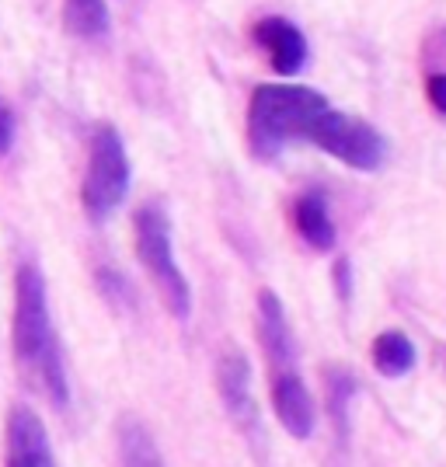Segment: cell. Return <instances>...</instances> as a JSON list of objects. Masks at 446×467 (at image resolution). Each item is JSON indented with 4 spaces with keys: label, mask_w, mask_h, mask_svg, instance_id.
I'll list each match as a JSON object with an SVG mask.
<instances>
[{
    "label": "cell",
    "mask_w": 446,
    "mask_h": 467,
    "mask_svg": "<svg viewBox=\"0 0 446 467\" xmlns=\"http://www.w3.org/2000/svg\"><path fill=\"white\" fill-rule=\"evenodd\" d=\"M293 223H296V234L317 248V252H328L335 248V223H331V213H328V202L321 199L317 192H307L296 199V206H293Z\"/></svg>",
    "instance_id": "cell-11"
},
{
    "label": "cell",
    "mask_w": 446,
    "mask_h": 467,
    "mask_svg": "<svg viewBox=\"0 0 446 467\" xmlns=\"http://www.w3.org/2000/svg\"><path fill=\"white\" fill-rule=\"evenodd\" d=\"M130 192V157L116 126H98L88 143V168L80 182V202L91 220H105Z\"/></svg>",
    "instance_id": "cell-4"
},
{
    "label": "cell",
    "mask_w": 446,
    "mask_h": 467,
    "mask_svg": "<svg viewBox=\"0 0 446 467\" xmlns=\"http://www.w3.org/2000/svg\"><path fill=\"white\" fill-rule=\"evenodd\" d=\"M63 28L88 42L105 39L109 36V4L105 0H63Z\"/></svg>",
    "instance_id": "cell-13"
},
{
    "label": "cell",
    "mask_w": 446,
    "mask_h": 467,
    "mask_svg": "<svg viewBox=\"0 0 446 467\" xmlns=\"http://www.w3.org/2000/svg\"><path fill=\"white\" fill-rule=\"evenodd\" d=\"M328 109V98L304 84H262L248 105V147L258 161L279 157L290 143L307 140L311 122Z\"/></svg>",
    "instance_id": "cell-2"
},
{
    "label": "cell",
    "mask_w": 446,
    "mask_h": 467,
    "mask_svg": "<svg viewBox=\"0 0 446 467\" xmlns=\"http://www.w3.org/2000/svg\"><path fill=\"white\" fill-rule=\"evenodd\" d=\"M369 356H373V367L390 377V380H398V377H405V373L415 370V342L408 338L405 331H384V335H377L373 338V346H369Z\"/></svg>",
    "instance_id": "cell-12"
},
{
    "label": "cell",
    "mask_w": 446,
    "mask_h": 467,
    "mask_svg": "<svg viewBox=\"0 0 446 467\" xmlns=\"http://www.w3.org/2000/svg\"><path fill=\"white\" fill-rule=\"evenodd\" d=\"M136 258L147 269L150 283L161 293V304L175 321H189L192 314V286L175 262V241H171V220L161 202H143L133 216Z\"/></svg>",
    "instance_id": "cell-3"
},
{
    "label": "cell",
    "mask_w": 446,
    "mask_h": 467,
    "mask_svg": "<svg viewBox=\"0 0 446 467\" xmlns=\"http://www.w3.org/2000/svg\"><path fill=\"white\" fill-rule=\"evenodd\" d=\"M11 349L18 367L39 384L57 409H67L70 384L63 370V352L49 314L46 279L36 265H18L15 273V321H11Z\"/></svg>",
    "instance_id": "cell-1"
},
{
    "label": "cell",
    "mask_w": 446,
    "mask_h": 467,
    "mask_svg": "<svg viewBox=\"0 0 446 467\" xmlns=\"http://www.w3.org/2000/svg\"><path fill=\"white\" fill-rule=\"evenodd\" d=\"M254 325H258V346L269 356L272 373L296 370V352H293V335L290 321L283 311V300L272 290L258 293V311H254Z\"/></svg>",
    "instance_id": "cell-9"
},
{
    "label": "cell",
    "mask_w": 446,
    "mask_h": 467,
    "mask_svg": "<svg viewBox=\"0 0 446 467\" xmlns=\"http://www.w3.org/2000/svg\"><path fill=\"white\" fill-rule=\"evenodd\" d=\"M4 464L7 467H57L49 432L28 405H11L4 422Z\"/></svg>",
    "instance_id": "cell-7"
},
{
    "label": "cell",
    "mask_w": 446,
    "mask_h": 467,
    "mask_svg": "<svg viewBox=\"0 0 446 467\" xmlns=\"http://www.w3.org/2000/svg\"><path fill=\"white\" fill-rule=\"evenodd\" d=\"M426 95H429V101H432V109H436L440 116H446V74H432V78L426 80Z\"/></svg>",
    "instance_id": "cell-16"
},
{
    "label": "cell",
    "mask_w": 446,
    "mask_h": 467,
    "mask_svg": "<svg viewBox=\"0 0 446 467\" xmlns=\"http://www.w3.org/2000/svg\"><path fill=\"white\" fill-rule=\"evenodd\" d=\"M252 36L269 53V63L275 74L293 78V74L304 70V63H307V39H304V32L293 21L272 15V18H262L254 25Z\"/></svg>",
    "instance_id": "cell-10"
},
{
    "label": "cell",
    "mask_w": 446,
    "mask_h": 467,
    "mask_svg": "<svg viewBox=\"0 0 446 467\" xmlns=\"http://www.w3.org/2000/svg\"><path fill=\"white\" fill-rule=\"evenodd\" d=\"M307 143L321 147L325 154L349 164L356 171H377L384 164V154H388V143L369 122L349 116V112H335L331 105L311 122Z\"/></svg>",
    "instance_id": "cell-5"
},
{
    "label": "cell",
    "mask_w": 446,
    "mask_h": 467,
    "mask_svg": "<svg viewBox=\"0 0 446 467\" xmlns=\"http://www.w3.org/2000/svg\"><path fill=\"white\" fill-rule=\"evenodd\" d=\"M331 384H328V405H331V419H335V429L338 436H346V405H349L352 390H356V380L349 373L331 370Z\"/></svg>",
    "instance_id": "cell-15"
},
{
    "label": "cell",
    "mask_w": 446,
    "mask_h": 467,
    "mask_svg": "<svg viewBox=\"0 0 446 467\" xmlns=\"http://www.w3.org/2000/svg\"><path fill=\"white\" fill-rule=\"evenodd\" d=\"M119 457L122 467H164L154 436L140 419H119Z\"/></svg>",
    "instance_id": "cell-14"
},
{
    "label": "cell",
    "mask_w": 446,
    "mask_h": 467,
    "mask_svg": "<svg viewBox=\"0 0 446 467\" xmlns=\"http://www.w3.org/2000/svg\"><path fill=\"white\" fill-rule=\"evenodd\" d=\"M216 388L223 409L231 411L233 426L258 440V401L252 388V363L241 349H227L216 359Z\"/></svg>",
    "instance_id": "cell-6"
},
{
    "label": "cell",
    "mask_w": 446,
    "mask_h": 467,
    "mask_svg": "<svg viewBox=\"0 0 446 467\" xmlns=\"http://www.w3.org/2000/svg\"><path fill=\"white\" fill-rule=\"evenodd\" d=\"M11 143H15V116H11L7 105L0 101V157L11 150Z\"/></svg>",
    "instance_id": "cell-17"
},
{
    "label": "cell",
    "mask_w": 446,
    "mask_h": 467,
    "mask_svg": "<svg viewBox=\"0 0 446 467\" xmlns=\"http://www.w3.org/2000/svg\"><path fill=\"white\" fill-rule=\"evenodd\" d=\"M272 411L293 440H311L314 426H317V409H314V398L304 377L296 370L272 373Z\"/></svg>",
    "instance_id": "cell-8"
}]
</instances>
